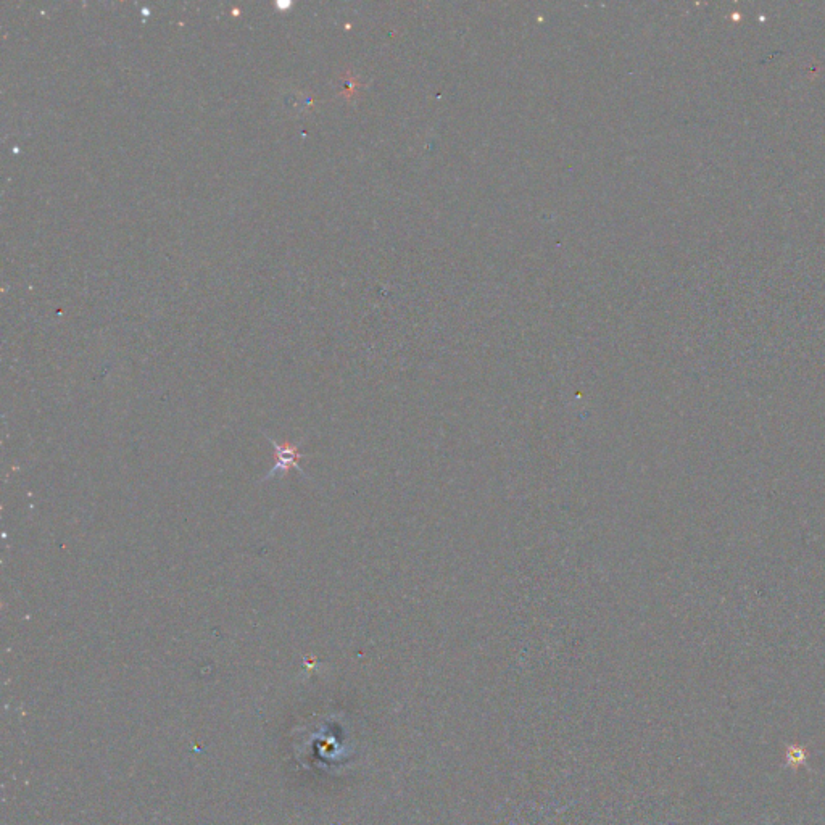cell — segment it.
Masks as SVG:
<instances>
[{
	"label": "cell",
	"instance_id": "1",
	"mask_svg": "<svg viewBox=\"0 0 825 825\" xmlns=\"http://www.w3.org/2000/svg\"><path fill=\"white\" fill-rule=\"evenodd\" d=\"M271 444L274 445L276 448V453H278V465L274 466L273 471L268 474V477L276 476V474H286L287 471L291 468H299V460L302 458L299 452H297V448L292 447V445H279L274 442V440L270 439Z\"/></svg>",
	"mask_w": 825,
	"mask_h": 825
}]
</instances>
